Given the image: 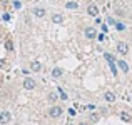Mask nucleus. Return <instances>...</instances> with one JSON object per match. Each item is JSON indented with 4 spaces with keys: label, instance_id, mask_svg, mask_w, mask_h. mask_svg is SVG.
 Returning <instances> with one entry per match:
<instances>
[{
    "label": "nucleus",
    "instance_id": "f257e3e1",
    "mask_svg": "<svg viewBox=\"0 0 132 125\" xmlns=\"http://www.w3.org/2000/svg\"><path fill=\"white\" fill-rule=\"evenodd\" d=\"M85 37H87L89 40H94L97 37V30H95V27H85Z\"/></svg>",
    "mask_w": 132,
    "mask_h": 125
},
{
    "label": "nucleus",
    "instance_id": "f03ea898",
    "mask_svg": "<svg viewBox=\"0 0 132 125\" xmlns=\"http://www.w3.org/2000/svg\"><path fill=\"white\" fill-rule=\"evenodd\" d=\"M48 115L54 117V119H57V117L62 115V109H60V107H57V105H52L50 110H48Z\"/></svg>",
    "mask_w": 132,
    "mask_h": 125
},
{
    "label": "nucleus",
    "instance_id": "7ed1b4c3",
    "mask_svg": "<svg viewBox=\"0 0 132 125\" xmlns=\"http://www.w3.org/2000/svg\"><path fill=\"white\" fill-rule=\"evenodd\" d=\"M23 88L25 90H34L35 88V80H34L32 77H27L25 80H23Z\"/></svg>",
    "mask_w": 132,
    "mask_h": 125
},
{
    "label": "nucleus",
    "instance_id": "20e7f679",
    "mask_svg": "<svg viewBox=\"0 0 132 125\" xmlns=\"http://www.w3.org/2000/svg\"><path fill=\"white\" fill-rule=\"evenodd\" d=\"M87 13L90 17H97L99 15V7L95 5V3H89V7H87Z\"/></svg>",
    "mask_w": 132,
    "mask_h": 125
},
{
    "label": "nucleus",
    "instance_id": "39448f33",
    "mask_svg": "<svg viewBox=\"0 0 132 125\" xmlns=\"http://www.w3.org/2000/svg\"><path fill=\"white\" fill-rule=\"evenodd\" d=\"M117 52L122 53V55L129 53V45H127L126 42H119V43H117Z\"/></svg>",
    "mask_w": 132,
    "mask_h": 125
},
{
    "label": "nucleus",
    "instance_id": "423d86ee",
    "mask_svg": "<svg viewBox=\"0 0 132 125\" xmlns=\"http://www.w3.org/2000/svg\"><path fill=\"white\" fill-rule=\"evenodd\" d=\"M10 120H12V115H10V112H7V110H5V112H2V113H0V123H9L10 122Z\"/></svg>",
    "mask_w": 132,
    "mask_h": 125
},
{
    "label": "nucleus",
    "instance_id": "0eeeda50",
    "mask_svg": "<svg viewBox=\"0 0 132 125\" xmlns=\"http://www.w3.org/2000/svg\"><path fill=\"white\" fill-rule=\"evenodd\" d=\"M32 13L37 17V19H44L45 17V8L44 7H35V8L32 10Z\"/></svg>",
    "mask_w": 132,
    "mask_h": 125
},
{
    "label": "nucleus",
    "instance_id": "6e6552de",
    "mask_svg": "<svg viewBox=\"0 0 132 125\" xmlns=\"http://www.w3.org/2000/svg\"><path fill=\"white\" fill-rule=\"evenodd\" d=\"M117 65H119V68L124 72V74H127V72H129V65H127L126 60H119V62H117Z\"/></svg>",
    "mask_w": 132,
    "mask_h": 125
},
{
    "label": "nucleus",
    "instance_id": "1a4fd4ad",
    "mask_svg": "<svg viewBox=\"0 0 132 125\" xmlns=\"http://www.w3.org/2000/svg\"><path fill=\"white\" fill-rule=\"evenodd\" d=\"M52 22L54 23H62L64 22V15H62V13H54V15H52Z\"/></svg>",
    "mask_w": 132,
    "mask_h": 125
},
{
    "label": "nucleus",
    "instance_id": "9d476101",
    "mask_svg": "<svg viewBox=\"0 0 132 125\" xmlns=\"http://www.w3.org/2000/svg\"><path fill=\"white\" fill-rule=\"evenodd\" d=\"M40 68H42V65H40V62L34 60L32 64H30V70H32V72H40Z\"/></svg>",
    "mask_w": 132,
    "mask_h": 125
},
{
    "label": "nucleus",
    "instance_id": "9b49d317",
    "mask_svg": "<svg viewBox=\"0 0 132 125\" xmlns=\"http://www.w3.org/2000/svg\"><path fill=\"white\" fill-rule=\"evenodd\" d=\"M62 74H64V72H62V68H59V67H55L54 70H52V77L54 78H60Z\"/></svg>",
    "mask_w": 132,
    "mask_h": 125
},
{
    "label": "nucleus",
    "instance_id": "f8f14e48",
    "mask_svg": "<svg viewBox=\"0 0 132 125\" xmlns=\"http://www.w3.org/2000/svg\"><path fill=\"white\" fill-rule=\"evenodd\" d=\"M104 99H105V100H107V102H109V103H112V102H116V95H114V93H112V92H107V93H105V95H104Z\"/></svg>",
    "mask_w": 132,
    "mask_h": 125
},
{
    "label": "nucleus",
    "instance_id": "ddd939ff",
    "mask_svg": "<svg viewBox=\"0 0 132 125\" xmlns=\"http://www.w3.org/2000/svg\"><path fill=\"white\" fill-rule=\"evenodd\" d=\"M57 99H59V95H57L55 92H50V93H48V100H50L52 103H55V102H57Z\"/></svg>",
    "mask_w": 132,
    "mask_h": 125
},
{
    "label": "nucleus",
    "instance_id": "4468645a",
    "mask_svg": "<svg viewBox=\"0 0 132 125\" xmlns=\"http://www.w3.org/2000/svg\"><path fill=\"white\" fill-rule=\"evenodd\" d=\"M65 7H67L69 10H75L79 5H77V2H67V3H65Z\"/></svg>",
    "mask_w": 132,
    "mask_h": 125
},
{
    "label": "nucleus",
    "instance_id": "2eb2a0df",
    "mask_svg": "<svg viewBox=\"0 0 132 125\" xmlns=\"http://www.w3.org/2000/svg\"><path fill=\"white\" fill-rule=\"evenodd\" d=\"M120 119H122L124 122H130V115L127 112H122V113H120Z\"/></svg>",
    "mask_w": 132,
    "mask_h": 125
},
{
    "label": "nucleus",
    "instance_id": "dca6fc26",
    "mask_svg": "<svg viewBox=\"0 0 132 125\" xmlns=\"http://www.w3.org/2000/svg\"><path fill=\"white\" fill-rule=\"evenodd\" d=\"M109 67H110V70H112V74H114V75H117V68H116V62H109Z\"/></svg>",
    "mask_w": 132,
    "mask_h": 125
},
{
    "label": "nucleus",
    "instance_id": "f3484780",
    "mask_svg": "<svg viewBox=\"0 0 132 125\" xmlns=\"http://www.w3.org/2000/svg\"><path fill=\"white\" fill-rule=\"evenodd\" d=\"M104 57H105V60H107V62H116V58H114V55H112V53H104Z\"/></svg>",
    "mask_w": 132,
    "mask_h": 125
},
{
    "label": "nucleus",
    "instance_id": "a211bd4d",
    "mask_svg": "<svg viewBox=\"0 0 132 125\" xmlns=\"http://www.w3.org/2000/svg\"><path fill=\"white\" fill-rule=\"evenodd\" d=\"M5 48H7L9 52H10V50H13V43H12L10 40H7V42H5Z\"/></svg>",
    "mask_w": 132,
    "mask_h": 125
},
{
    "label": "nucleus",
    "instance_id": "6ab92c4d",
    "mask_svg": "<svg viewBox=\"0 0 132 125\" xmlns=\"http://www.w3.org/2000/svg\"><path fill=\"white\" fill-rule=\"evenodd\" d=\"M116 29L120 32V30H126V25H124V23H120V22H116Z\"/></svg>",
    "mask_w": 132,
    "mask_h": 125
},
{
    "label": "nucleus",
    "instance_id": "aec40b11",
    "mask_svg": "<svg viewBox=\"0 0 132 125\" xmlns=\"http://www.w3.org/2000/svg\"><path fill=\"white\" fill-rule=\"evenodd\" d=\"M59 93H60V99H62V100H67V93H65L62 88H59Z\"/></svg>",
    "mask_w": 132,
    "mask_h": 125
},
{
    "label": "nucleus",
    "instance_id": "412c9836",
    "mask_svg": "<svg viewBox=\"0 0 132 125\" xmlns=\"http://www.w3.org/2000/svg\"><path fill=\"white\" fill-rule=\"evenodd\" d=\"M13 7H15V8H20V7H22L20 0H13Z\"/></svg>",
    "mask_w": 132,
    "mask_h": 125
},
{
    "label": "nucleus",
    "instance_id": "4be33fe9",
    "mask_svg": "<svg viewBox=\"0 0 132 125\" xmlns=\"http://www.w3.org/2000/svg\"><path fill=\"white\" fill-rule=\"evenodd\" d=\"M90 120H92V122H97V120H99V115H97V113H92V115H90Z\"/></svg>",
    "mask_w": 132,
    "mask_h": 125
},
{
    "label": "nucleus",
    "instance_id": "5701e85b",
    "mask_svg": "<svg viewBox=\"0 0 132 125\" xmlns=\"http://www.w3.org/2000/svg\"><path fill=\"white\" fill-rule=\"evenodd\" d=\"M107 23H109V25H116V20H114L112 17H109V19H107Z\"/></svg>",
    "mask_w": 132,
    "mask_h": 125
},
{
    "label": "nucleus",
    "instance_id": "b1692460",
    "mask_svg": "<svg viewBox=\"0 0 132 125\" xmlns=\"http://www.w3.org/2000/svg\"><path fill=\"white\" fill-rule=\"evenodd\" d=\"M97 39H99V42H104V39H105V35H104V33H100V35H97Z\"/></svg>",
    "mask_w": 132,
    "mask_h": 125
},
{
    "label": "nucleus",
    "instance_id": "393cba45",
    "mask_svg": "<svg viewBox=\"0 0 132 125\" xmlns=\"http://www.w3.org/2000/svg\"><path fill=\"white\" fill-rule=\"evenodd\" d=\"M79 125H87V123H85V122H80V123H79Z\"/></svg>",
    "mask_w": 132,
    "mask_h": 125
},
{
    "label": "nucleus",
    "instance_id": "a878e982",
    "mask_svg": "<svg viewBox=\"0 0 132 125\" xmlns=\"http://www.w3.org/2000/svg\"><path fill=\"white\" fill-rule=\"evenodd\" d=\"M2 65H3V60H0V67H2Z\"/></svg>",
    "mask_w": 132,
    "mask_h": 125
},
{
    "label": "nucleus",
    "instance_id": "bb28decb",
    "mask_svg": "<svg viewBox=\"0 0 132 125\" xmlns=\"http://www.w3.org/2000/svg\"><path fill=\"white\" fill-rule=\"evenodd\" d=\"M0 2H5V0H0Z\"/></svg>",
    "mask_w": 132,
    "mask_h": 125
}]
</instances>
